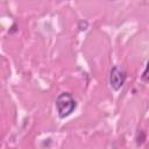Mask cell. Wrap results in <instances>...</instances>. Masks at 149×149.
<instances>
[{"mask_svg": "<svg viewBox=\"0 0 149 149\" xmlns=\"http://www.w3.org/2000/svg\"><path fill=\"white\" fill-rule=\"evenodd\" d=\"M76 107H77V102L69 92L61 93L56 99V108L58 116L61 119L69 116L76 109Z\"/></svg>", "mask_w": 149, "mask_h": 149, "instance_id": "cell-1", "label": "cell"}, {"mask_svg": "<svg viewBox=\"0 0 149 149\" xmlns=\"http://www.w3.org/2000/svg\"><path fill=\"white\" fill-rule=\"evenodd\" d=\"M126 81V72L121 69H119L118 66H114L111 70V74H109V84L111 87L115 91L120 90L122 87V85Z\"/></svg>", "mask_w": 149, "mask_h": 149, "instance_id": "cell-2", "label": "cell"}, {"mask_svg": "<svg viewBox=\"0 0 149 149\" xmlns=\"http://www.w3.org/2000/svg\"><path fill=\"white\" fill-rule=\"evenodd\" d=\"M142 79L144 81H149V61H148V63L146 65V69H144V71L142 73Z\"/></svg>", "mask_w": 149, "mask_h": 149, "instance_id": "cell-3", "label": "cell"}]
</instances>
